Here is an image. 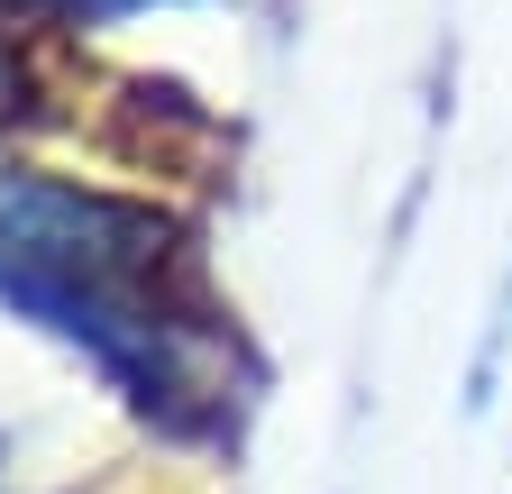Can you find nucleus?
I'll use <instances>...</instances> for the list:
<instances>
[{
    "label": "nucleus",
    "instance_id": "nucleus-1",
    "mask_svg": "<svg viewBox=\"0 0 512 494\" xmlns=\"http://www.w3.org/2000/svg\"><path fill=\"white\" fill-rule=\"evenodd\" d=\"M0 92H10V65H0Z\"/></svg>",
    "mask_w": 512,
    "mask_h": 494
}]
</instances>
